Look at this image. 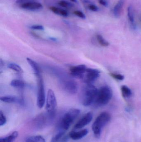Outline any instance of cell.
<instances>
[{
	"instance_id": "13",
	"label": "cell",
	"mask_w": 141,
	"mask_h": 142,
	"mask_svg": "<svg viewBox=\"0 0 141 142\" xmlns=\"http://www.w3.org/2000/svg\"><path fill=\"white\" fill-rule=\"evenodd\" d=\"M68 138V136L66 135L65 131L61 130L52 138L51 142H67Z\"/></svg>"
},
{
	"instance_id": "31",
	"label": "cell",
	"mask_w": 141,
	"mask_h": 142,
	"mask_svg": "<svg viewBox=\"0 0 141 142\" xmlns=\"http://www.w3.org/2000/svg\"><path fill=\"white\" fill-rule=\"evenodd\" d=\"M59 15L62 16H63L65 17H67L69 15V14H68V13L67 12V11L66 10H65L64 9H60Z\"/></svg>"
},
{
	"instance_id": "18",
	"label": "cell",
	"mask_w": 141,
	"mask_h": 142,
	"mask_svg": "<svg viewBox=\"0 0 141 142\" xmlns=\"http://www.w3.org/2000/svg\"><path fill=\"white\" fill-rule=\"evenodd\" d=\"M24 142H46V140L41 135H35L29 137Z\"/></svg>"
},
{
	"instance_id": "14",
	"label": "cell",
	"mask_w": 141,
	"mask_h": 142,
	"mask_svg": "<svg viewBox=\"0 0 141 142\" xmlns=\"http://www.w3.org/2000/svg\"><path fill=\"white\" fill-rule=\"evenodd\" d=\"M125 2V0H119L115 6L114 7L113 13L114 16L116 18L120 17L121 12Z\"/></svg>"
},
{
	"instance_id": "7",
	"label": "cell",
	"mask_w": 141,
	"mask_h": 142,
	"mask_svg": "<svg viewBox=\"0 0 141 142\" xmlns=\"http://www.w3.org/2000/svg\"><path fill=\"white\" fill-rule=\"evenodd\" d=\"M83 79L86 84H92L100 76V71L96 69L87 68Z\"/></svg>"
},
{
	"instance_id": "26",
	"label": "cell",
	"mask_w": 141,
	"mask_h": 142,
	"mask_svg": "<svg viewBox=\"0 0 141 142\" xmlns=\"http://www.w3.org/2000/svg\"><path fill=\"white\" fill-rule=\"evenodd\" d=\"M6 123V118L2 111H0V126H2Z\"/></svg>"
},
{
	"instance_id": "4",
	"label": "cell",
	"mask_w": 141,
	"mask_h": 142,
	"mask_svg": "<svg viewBox=\"0 0 141 142\" xmlns=\"http://www.w3.org/2000/svg\"><path fill=\"white\" fill-rule=\"evenodd\" d=\"M80 113V111L77 109H72L64 115L60 120L59 127L63 130H68L74 120Z\"/></svg>"
},
{
	"instance_id": "12",
	"label": "cell",
	"mask_w": 141,
	"mask_h": 142,
	"mask_svg": "<svg viewBox=\"0 0 141 142\" xmlns=\"http://www.w3.org/2000/svg\"><path fill=\"white\" fill-rule=\"evenodd\" d=\"M88 134V130L84 129L79 131H72L69 134V136L73 140H77L81 139L86 136Z\"/></svg>"
},
{
	"instance_id": "17",
	"label": "cell",
	"mask_w": 141,
	"mask_h": 142,
	"mask_svg": "<svg viewBox=\"0 0 141 142\" xmlns=\"http://www.w3.org/2000/svg\"><path fill=\"white\" fill-rule=\"evenodd\" d=\"M121 91L122 96L125 98H129L132 95L131 89L126 85H122L121 86Z\"/></svg>"
},
{
	"instance_id": "9",
	"label": "cell",
	"mask_w": 141,
	"mask_h": 142,
	"mask_svg": "<svg viewBox=\"0 0 141 142\" xmlns=\"http://www.w3.org/2000/svg\"><path fill=\"white\" fill-rule=\"evenodd\" d=\"M93 118V114L91 112H88L84 115L78 121L74 126L76 129H81L88 125L91 122Z\"/></svg>"
},
{
	"instance_id": "30",
	"label": "cell",
	"mask_w": 141,
	"mask_h": 142,
	"mask_svg": "<svg viewBox=\"0 0 141 142\" xmlns=\"http://www.w3.org/2000/svg\"><path fill=\"white\" fill-rule=\"evenodd\" d=\"M50 10L54 13L57 14V15H59L60 14V8H59L57 7L52 6V7H50Z\"/></svg>"
},
{
	"instance_id": "24",
	"label": "cell",
	"mask_w": 141,
	"mask_h": 142,
	"mask_svg": "<svg viewBox=\"0 0 141 142\" xmlns=\"http://www.w3.org/2000/svg\"><path fill=\"white\" fill-rule=\"evenodd\" d=\"M109 75L113 78L119 81H122L125 78V77L123 75L118 73H110Z\"/></svg>"
},
{
	"instance_id": "10",
	"label": "cell",
	"mask_w": 141,
	"mask_h": 142,
	"mask_svg": "<svg viewBox=\"0 0 141 142\" xmlns=\"http://www.w3.org/2000/svg\"><path fill=\"white\" fill-rule=\"evenodd\" d=\"M63 85L64 89L69 94H75L78 92V84L74 80H67L64 82Z\"/></svg>"
},
{
	"instance_id": "33",
	"label": "cell",
	"mask_w": 141,
	"mask_h": 142,
	"mask_svg": "<svg viewBox=\"0 0 141 142\" xmlns=\"http://www.w3.org/2000/svg\"><path fill=\"white\" fill-rule=\"evenodd\" d=\"M70 0L71 1L73 2V3H77L78 2V0Z\"/></svg>"
},
{
	"instance_id": "1",
	"label": "cell",
	"mask_w": 141,
	"mask_h": 142,
	"mask_svg": "<svg viewBox=\"0 0 141 142\" xmlns=\"http://www.w3.org/2000/svg\"><path fill=\"white\" fill-rule=\"evenodd\" d=\"M111 119L110 115L107 112H103L96 118L92 125V129L95 137L98 138L101 136L102 130Z\"/></svg>"
},
{
	"instance_id": "23",
	"label": "cell",
	"mask_w": 141,
	"mask_h": 142,
	"mask_svg": "<svg viewBox=\"0 0 141 142\" xmlns=\"http://www.w3.org/2000/svg\"><path fill=\"white\" fill-rule=\"evenodd\" d=\"M96 38L99 43L103 47H107L109 45V43L103 38L102 35H98L96 36Z\"/></svg>"
},
{
	"instance_id": "22",
	"label": "cell",
	"mask_w": 141,
	"mask_h": 142,
	"mask_svg": "<svg viewBox=\"0 0 141 142\" xmlns=\"http://www.w3.org/2000/svg\"><path fill=\"white\" fill-rule=\"evenodd\" d=\"M8 67L9 69H12V70H14L17 72L21 73L23 72V69L20 67L19 66V65L15 63H10L8 65Z\"/></svg>"
},
{
	"instance_id": "2",
	"label": "cell",
	"mask_w": 141,
	"mask_h": 142,
	"mask_svg": "<svg viewBox=\"0 0 141 142\" xmlns=\"http://www.w3.org/2000/svg\"><path fill=\"white\" fill-rule=\"evenodd\" d=\"M113 95V91L110 87L103 86L98 89L94 104L98 107L105 106L112 99Z\"/></svg>"
},
{
	"instance_id": "20",
	"label": "cell",
	"mask_w": 141,
	"mask_h": 142,
	"mask_svg": "<svg viewBox=\"0 0 141 142\" xmlns=\"http://www.w3.org/2000/svg\"><path fill=\"white\" fill-rule=\"evenodd\" d=\"M12 87L17 88H23L24 87V82L18 79H14L12 80L10 84Z\"/></svg>"
},
{
	"instance_id": "27",
	"label": "cell",
	"mask_w": 141,
	"mask_h": 142,
	"mask_svg": "<svg viewBox=\"0 0 141 142\" xmlns=\"http://www.w3.org/2000/svg\"><path fill=\"white\" fill-rule=\"evenodd\" d=\"M74 13L75 16H77L78 17H80L81 19H85L86 17L85 15L81 11H74Z\"/></svg>"
},
{
	"instance_id": "25",
	"label": "cell",
	"mask_w": 141,
	"mask_h": 142,
	"mask_svg": "<svg viewBox=\"0 0 141 142\" xmlns=\"http://www.w3.org/2000/svg\"><path fill=\"white\" fill-rule=\"evenodd\" d=\"M59 5L62 7L66 8H71L73 7L74 5L72 3L64 0H61L59 2Z\"/></svg>"
},
{
	"instance_id": "5",
	"label": "cell",
	"mask_w": 141,
	"mask_h": 142,
	"mask_svg": "<svg viewBox=\"0 0 141 142\" xmlns=\"http://www.w3.org/2000/svg\"><path fill=\"white\" fill-rule=\"evenodd\" d=\"M37 79V105L39 108L41 109L45 104V89L43 81V78L41 74H38L35 75Z\"/></svg>"
},
{
	"instance_id": "16",
	"label": "cell",
	"mask_w": 141,
	"mask_h": 142,
	"mask_svg": "<svg viewBox=\"0 0 141 142\" xmlns=\"http://www.w3.org/2000/svg\"><path fill=\"white\" fill-rule=\"evenodd\" d=\"M26 59L29 64L30 65L31 67L32 68V69L34 71L35 75L41 73L39 67L36 62H35V61L33 60L32 59L29 58H27Z\"/></svg>"
},
{
	"instance_id": "3",
	"label": "cell",
	"mask_w": 141,
	"mask_h": 142,
	"mask_svg": "<svg viewBox=\"0 0 141 142\" xmlns=\"http://www.w3.org/2000/svg\"><path fill=\"white\" fill-rule=\"evenodd\" d=\"M98 89L92 84H86L83 92L82 103L84 106H89L94 103Z\"/></svg>"
},
{
	"instance_id": "28",
	"label": "cell",
	"mask_w": 141,
	"mask_h": 142,
	"mask_svg": "<svg viewBox=\"0 0 141 142\" xmlns=\"http://www.w3.org/2000/svg\"><path fill=\"white\" fill-rule=\"evenodd\" d=\"M30 28L31 29L39 30H43L44 29L43 26L39 25H31L30 27Z\"/></svg>"
},
{
	"instance_id": "21",
	"label": "cell",
	"mask_w": 141,
	"mask_h": 142,
	"mask_svg": "<svg viewBox=\"0 0 141 142\" xmlns=\"http://www.w3.org/2000/svg\"><path fill=\"white\" fill-rule=\"evenodd\" d=\"M127 16L129 21L131 23L134 22V17L133 9L132 6H129L127 8Z\"/></svg>"
},
{
	"instance_id": "6",
	"label": "cell",
	"mask_w": 141,
	"mask_h": 142,
	"mask_svg": "<svg viewBox=\"0 0 141 142\" xmlns=\"http://www.w3.org/2000/svg\"><path fill=\"white\" fill-rule=\"evenodd\" d=\"M57 106V100L53 91L49 89L47 95L46 109L50 114H53Z\"/></svg>"
},
{
	"instance_id": "8",
	"label": "cell",
	"mask_w": 141,
	"mask_h": 142,
	"mask_svg": "<svg viewBox=\"0 0 141 142\" xmlns=\"http://www.w3.org/2000/svg\"><path fill=\"white\" fill-rule=\"evenodd\" d=\"M87 67L84 64H80L70 68V71L72 76L83 79Z\"/></svg>"
},
{
	"instance_id": "32",
	"label": "cell",
	"mask_w": 141,
	"mask_h": 142,
	"mask_svg": "<svg viewBox=\"0 0 141 142\" xmlns=\"http://www.w3.org/2000/svg\"><path fill=\"white\" fill-rule=\"evenodd\" d=\"M98 2L101 5H103V6L107 7L108 6V3L106 0H98Z\"/></svg>"
},
{
	"instance_id": "15",
	"label": "cell",
	"mask_w": 141,
	"mask_h": 142,
	"mask_svg": "<svg viewBox=\"0 0 141 142\" xmlns=\"http://www.w3.org/2000/svg\"><path fill=\"white\" fill-rule=\"evenodd\" d=\"M18 136V132L15 131L5 137L0 138V142H14Z\"/></svg>"
},
{
	"instance_id": "29",
	"label": "cell",
	"mask_w": 141,
	"mask_h": 142,
	"mask_svg": "<svg viewBox=\"0 0 141 142\" xmlns=\"http://www.w3.org/2000/svg\"><path fill=\"white\" fill-rule=\"evenodd\" d=\"M88 8L90 11H92L94 12H97L98 11V7L96 5H95L94 4H90L88 6Z\"/></svg>"
},
{
	"instance_id": "11",
	"label": "cell",
	"mask_w": 141,
	"mask_h": 142,
	"mask_svg": "<svg viewBox=\"0 0 141 142\" xmlns=\"http://www.w3.org/2000/svg\"><path fill=\"white\" fill-rule=\"evenodd\" d=\"M20 7L24 9L34 11L41 9L42 8L43 5L39 2L31 1L21 5Z\"/></svg>"
},
{
	"instance_id": "19",
	"label": "cell",
	"mask_w": 141,
	"mask_h": 142,
	"mask_svg": "<svg viewBox=\"0 0 141 142\" xmlns=\"http://www.w3.org/2000/svg\"><path fill=\"white\" fill-rule=\"evenodd\" d=\"M0 100L3 102L7 103H12L17 101V99L16 97L11 96H6L0 98Z\"/></svg>"
}]
</instances>
